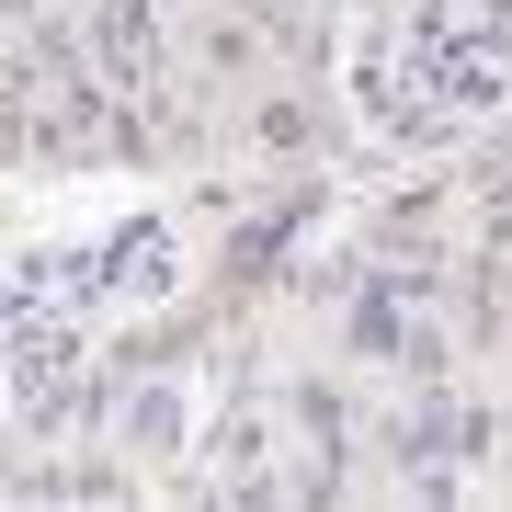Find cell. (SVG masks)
Returning a JSON list of instances; mask_svg holds the SVG:
<instances>
[{
	"mask_svg": "<svg viewBox=\"0 0 512 512\" xmlns=\"http://www.w3.org/2000/svg\"><path fill=\"white\" fill-rule=\"evenodd\" d=\"M103 285H148V296H160V285H171V228H148V217L114 228V239H103Z\"/></svg>",
	"mask_w": 512,
	"mask_h": 512,
	"instance_id": "1",
	"label": "cell"
},
{
	"mask_svg": "<svg viewBox=\"0 0 512 512\" xmlns=\"http://www.w3.org/2000/svg\"><path fill=\"white\" fill-rule=\"evenodd\" d=\"M308 205H319V194H296V205H274V217H251V228L228 239V274H274V262L296 251V228H308Z\"/></svg>",
	"mask_w": 512,
	"mask_h": 512,
	"instance_id": "2",
	"label": "cell"
},
{
	"mask_svg": "<svg viewBox=\"0 0 512 512\" xmlns=\"http://www.w3.org/2000/svg\"><path fill=\"white\" fill-rule=\"evenodd\" d=\"M23 92H46V46H35V23H23ZM57 126H92V92L69 80V46H57Z\"/></svg>",
	"mask_w": 512,
	"mask_h": 512,
	"instance_id": "3",
	"label": "cell"
}]
</instances>
